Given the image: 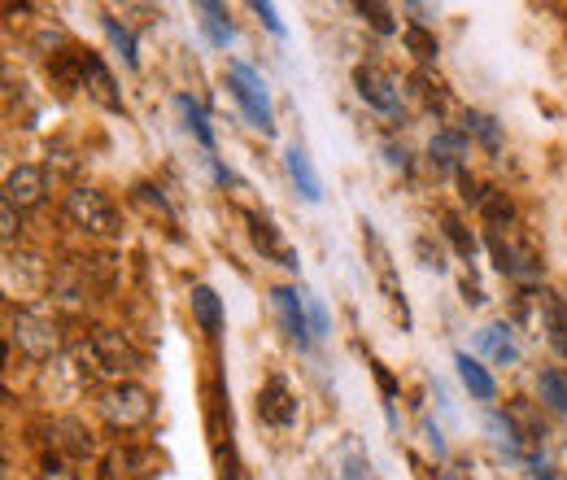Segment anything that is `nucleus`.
<instances>
[{
  "label": "nucleus",
  "mask_w": 567,
  "mask_h": 480,
  "mask_svg": "<svg viewBox=\"0 0 567 480\" xmlns=\"http://www.w3.org/2000/svg\"><path fill=\"white\" fill-rule=\"evenodd\" d=\"M153 393L144 389V384H114V389H105L101 398H96V411H101V419L110 428H123V432H131V428H144L153 419Z\"/></svg>",
  "instance_id": "nucleus-1"
},
{
  "label": "nucleus",
  "mask_w": 567,
  "mask_h": 480,
  "mask_svg": "<svg viewBox=\"0 0 567 480\" xmlns=\"http://www.w3.org/2000/svg\"><path fill=\"white\" fill-rule=\"evenodd\" d=\"M227 88H232V96L240 101V110H245L249 123L258 127L262 136H275V114H271L267 79H262L249 62H232V70H227Z\"/></svg>",
  "instance_id": "nucleus-2"
},
{
  "label": "nucleus",
  "mask_w": 567,
  "mask_h": 480,
  "mask_svg": "<svg viewBox=\"0 0 567 480\" xmlns=\"http://www.w3.org/2000/svg\"><path fill=\"white\" fill-rule=\"evenodd\" d=\"M9 336L18 341V350L27 358H53L57 350H62V328H57V319L48 315V310H31L22 306L14 319H9Z\"/></svg>",
  "instance_id": "nucleus-3"
},
{
  "label": "nucleus",
  "mask_w": 567,
  "mask_h": 480,
  "mask_svg": "<svg viewBox=\"0 0 567 480\" xmlns=\"http://www.w3.org/2000/svg\"><path fill=\"white\" fill-rule=\"evenodd\" d=\"M83 354H88V363L96 376H131V371L140 367V354H136V345L127 341L123 332H114V328H96L88 336V345H83Z\"/></svg>",
  "instance_id": "nucleus-4"
},
{
  "label": "nucleus",
  "mask_w": 567,
  "mask_h": 480,
  "mask_svg": "<svg viewBox=\"0 0 567 480\" xmlns=\"http://www.w3.org/2000/svg\"><path fill=\"white\" fill-rule=\"evenodd\" d=\"M66 214H70V223H79L83 232H92V236H118V232H123V223H118V210H114L96 188H75V192H66Z\"/></svg>",
  "instance_id": "nucleus-5"
},
{
  "label": "nucleus",
  "mask_w": 567,
  "mask_h": 480,
  "mask_svg": "<svg viewBox=\"0 0 567 480\" xmlns=\"http://www.w3.org/2000/svg\"><path fill=\"white\" fill-rule=\"evenodd\" d=\"M258 419L267 428H293L297 424V393L288 389L284 376H271L258 389Z\"/></svg>",
  "instance_id": "nucleus-6"
},
{
  "label": "nucleus",
  "mask_w": 567,
  "mask_h": 480,
  "mask_svg": "<svg viewBox=\"0 0 567 480\" xmlns=\"http://www.w3.org/2000/svg\"><path fill=\"white\" fill-rule=\"evenodd\" d=\"M162 454L158 450H144V446H127L114 450L105 459V480H144V476H158L162 472Z\"/></svg>",
  "instance_id": "nucleus-7"
},
{
  "label": "nucleus",
  "mask_w": 567,
  "mask_h": 480,
  "mask_svg": "<svg viewBox=\"0 0 567 480\" xmlns=\"http://www.w3.org/2000/svg\"><path fill=\"white\" fill-rule=\"evenodd\" d=\"M271 302L275 310H280V319H284V332L297 341V350H310V341H315V332H310V315H306V302L297 297V288H271Z\"/></svg>",
  "instance_id": "nucleus-8"
},
{
  "label": "nucleus",
  "mask_w": 567,
  "mask_h": 480,
  "mask_svg": "<svg viewBox=\"0 0 567 480\" xmlns=\"http://www.w3.org/2000/svg\"><path fill=\"white\" fill-rule=\"evenodd\" d=\"M354 88H358V96H363L371 110H380V114H397V110H402V96H397L393 79L384 75V70H376V66H358L354 70Z\"/></svg>",
  "instance_id": "nucleus-9"
},
{
  "label": "nucleus",
  "mask_w": 567,
  "mask_h": 480,
  "mask_svg": "<svg viewBox=\"0 0 567 480\" xmlns=\"http://www.w3.org/2000/svg\"><path fill=\"white\" fill-rule=\"evenodd\" d=\"M44 192H48V175L40 171V166H31V162L14 166L9 179H5V201H9V206H18V210L40 206Z\"/></svg>",
  "instance_id": "nucleus-10"
},
{
  "label": "nucleus",
  "mask_w": 567,
  "mask_h": 480,
  "mask_svg": "<svg viewBox=\"0 0 567 480\" xmlns=\"http://www.w3.org/2000/svg\"><path fill=\"white\" fill-rule=\"evenodd\" d=\"M83 88H88V96L96 105H105L110 114H123V96H118V83L114 75L105 70V62L96 53H83Z\"/></svg>",
  "instance_id": "nucleus-11"
},
{
  "label": "nucleus",
  "mask_w": 567,
  "mask_h": 480,
  "mask_svg": "<svg viewBox=\"0 0 567 480\" xmlns=\"http://www.w3.org/2000/svg\"><path fill=\"white\" fill-rule=\"evenodd\" d=\"M284 166H288V175H293V184H297L301 197H306L310 206H319V201H323V179L315 171V162H310V153L301 149V144H288Z\"/></svg>",
  "instance_id": "nucleus-12"
},
{
  "label": "nucleus",
  "mask_w": 567,
  "mask_h": 480,
  "mask_svg": "<svg viewBox=\"0 0 567 480\" xmlns=\"http://www.w3.org/2000/svg\"><path fill=\"white\" fill-rule=\"evenodd\" d=\"M88 384H92V376L83 367L70 363V358H62V363H53V367L44 371V389L53 393L57 402H70L79 389H88Z\"/></svg>",
  "instance_id": "nucleus-13"
},
{
  "label": "nucleus",
  "mask_w": 567,
  "mask_h": 480,
  "mask_svg": "<svg viewBox=\"0 0 567 480\" xmlns=\"http://www.w3.org/2000/svg\"><path fill=\"white\" fill-rule=\"evenodd\" d=\"M476 345L498 367H515V363H520V345H515V336H511V323H489V328H480Z\"/></svg>",
  "instance_id": "nucleus-14"
},
{
  "label": "nucleus",
  "mask_w": 567,
  "mask_h": 480,
  "mask_svg": "<svg viewBox=\"0 0 567 480\" xmlns=\"http://www.w3.org/2000/svg\"><path fill=\"white\" fill-rule=\"evenodd\" d=\"M454 367H458V380H463V389L472 393V398H480V402L498 398V380H493L472 354H454Z\"/></svg>",
  "instance_id": "nucleus-15"
},
{
  "label": "nucleus",
  "mask_w": 567,
  "mask_h": 480,
  "mask_svg": "<svg viewBox=\"0 0 567 480\" xmlns=\"http://www.w3.org/2000/svg\"><path fill=\"white\" fill-rule=\"evenodd\" d=\"M197 14H201V35H205V40H210L214 48H227V44L236 40V27H232V18H227V5L201 0Z\"/></svg>",
  "instance_id": "nucleus-16"
},
{
  "label": "nucleus",
  "mask_w": 567,
  "mask_h": 480,
  "mask_svg": "<svg viewBox=\"0 0 567 480\" xmlns=\"http://www.w3.org/2000/svg\"><path fill=\"white\" fill-rule=\"evenodd\" d=\"M249 227H253V245H258L267 258H280V267H288V271H297V267H301L297 254L284 245L280 232H275V227H271L267 219H258V214H249Z\"/></svg>",
  "instance_id": "nucleus-17"
},
{
  "label": "nucleus",
  "mask_w": 567,
  "mask_h": 480,
  "mask_svg": "<svg viewBox=\"0 0 567 480\" xmlns=\"http://www.w3.org/2000/svg\"><path fill=\"white\" fill-rule=\"evenodd\" d=\"M192 315H197L201 332H210V336L223 332V302H219V293H214L210 284H197V288H192Z\"/></svg>",
  "instance_id": "nucleus-18"
},
{
  "label": "nucleus",
  "mask_w": 567,
  "mask_h": 480,
  "mask_svg": "<svg viewBox=\"0 0 567 480\" xmlns=\"http://www.w3.org/2000/svg\"><path fill=\"white\" fill-rule=\"evenodd\" d=\"M53 432H57V450H66L70 459H92V437L79 419H62V424H53Z\"/></svg>",
  "instance_id": "nucleus-19"
},
{
  "label": "nucleus",
  "mask_w": 567,
  "mask_h": 480,
  "mask_svg": "<svg viewBox=\"0 0 567 480\" xmlns=\"http://www.w3.org/2000/svg\"><path fill=\"white\" fill-rule=\"evenodd\" d=\"M175 110L184 114V127L201 140V149H205V153H214V127H210V118H205L201 105L192 101V96H175Z\"/></svg>",
  "instance_id": "nucleus-20"
},
{
  "label": "nucleus",
  "mask_w": 567,
  "mask_h": 480,
  "mask_svg": "<svg viewBox=\"0 0 567 480\" xmlns=\"http://www.w3.org/2000/svg\"><path fill=\"white\" fill-rule=\"evenodd\" d=\"M428 153H432V162H437V166H454V171H463L458 158L467 153V136H463V131H437L432 144H428Z\"/></svg>",
  "instance_id": "nucleus-21"
},
{
  "label": "nucleus",
  "mask_w": 567,
  "mask_h": 480,
  "mask_svg": "<svg viewBox=\"0 0 567 480\" xmlns=\"http://www.w3.org/2000/svg\"><path fill=\"white\" fill-rule=\"evenodd\" d=\"M476 206H480V214H485V223L493 227V232H502V227L515 219L511 201H506V192H498V188H485V192H480Z\"/></svg>",
  "instance_id": "nucleus-22"
},
{
  "label": "nucleus",
  "mask_w": 567,
  "mask_h": 480,
  "mask_svg": "<svg viewBox=\"0 0 567 480\" xmlns=\"http://www.w3.org/2000/svg\"><path fill=\"white\" fill-rule=\"evenodd\" d=\"M101 27H105V35H110V44L123 53V62L131 66V70H140V53H136V35H131L123 22H118L114 14H101Z\"/></svg>",
  "instance_id": "nucleus-23"
},
{
  "label": "nucleus",
  "mask_w": 567,
  "mask_h": 480,
  "mask_svg": "<svg viewBox=\"0 0 567 480\" xmlns=\"http://www.w3.org/2000/svg\"><path fill=\"white\" fill-rule=\"evenodd\" d=\"M537 389H541V402H550L559 415H567V376L559 367H546L537 376Z\"/></svg>",
  "instance_id": "nucleus-24"
},
{
  "label": "nucleus",
  "mask_w": 567,
  "mask_h": 480,
  "mask_svg": "<svg viewBox=\"0 0 567 480\" xmlns=\"http://www.w3.org/2000/svg\"><path fill=\"white\" fill-rule=\"evenodd\" d=\"M341 480H376V467H371L358 441H345V450H341Z\"/></svg>",
  "instance_id": "nucleus-25"
},
{
  "label": "nucleus",
  "mask_w": 567,
  "mask_h": 480,
  "mask_svg": "<svg viewBox=\"0 0 567 480\" xmlns=\"http://www.w3.org/2000/svg\"><path fill=\"white\" fill-rule=\"evenodd\" d=\"M489 432H493V441L511 454V459H520V450H524V437H520V428H515V419H506V415H489Z\"/></svg>",
  "instance_id": "nucleus-26"
},
{
  "label": "nucleus",
  "mask_w": 567,
  "mask_h": 480,
  "mask_svg": "<svg viewBox=\"0 0 567 480\" xmlns=\"http://www.w3.org/2000/svg\"><path fill=\"white\" fill-rule=\"evenodd\" d=\"M406 48L419 57V62H437V53H441L437 35H432L428 27H406Z\"/></svg>",
  "instance_id": "nucleus-27"
},
{
  "label": "nucleus",
  "mask_w": 567,
  "mask_h": 480,
  "mask_svg": "<svg viewBox=\"0 0 567 480\" xmlns=\"http://www.w3.org/2000/svg\"><path fill=\"white\" fill-rule=\"evenodd\" d=\"M441 223H445V236L454 240V249H458V254H463V258H476V240H472V232H467L463 223H458V214H445Z\"/></svg>",
  "instance_id": "nucleus-28"
},
{
  "label": "nucleus",
  "mask_w": 567,
  "mask_h": 480,
  "mask_svg": "<svg viewBox=\"0 0 567 480\" xmlns=\"http://www.w3.org/2000/svg\"><path fill=\"white\" fill-rule=\"evenodd\" d=\"M467 131H476V136L485 140V149H489V153H498V149H502V140H498V123H493L489 114H467Z\"/></svg>",
  "instance_id": "nucleus-29"
},
{
  "label": "nucleus",
  "mask_w": 567,
  "mask_h": 480,
  "mask_svg": "<svg viewBox=\"0 0 567 480\" xmlns=\"http://www.w3.org/2000/svg\"><path fill=\"white\" fill-rule=\"evenodd\" d=\"M358 14H363L371 27H376L380 35H393L397 31V22H393V14H389V5H376V0H363V5H358Z\"/></svg>",
  "instance_id": "nucleus-30"
},
{
  "label": "nucleus",
  "mask_w": 567,
  "mask_h": 480,
  "mask_svg": "<svg viewBox=\"0 0 567 480\" xmlns=\"http://www.w3.org/2000/svg\"><path fill=\"white\" fill-rule=\"evenodd\" d=\"M306 315H310V332H315V341H323V336L332 332V319H328V310H323L319 297H306Z\"/></svg>",
  "instance_id": "nucleus-31"
},
{
  "label": "nucleus",
  "mask_w": 567,
  "mask_h": 480,
  "mask_svg": "<svg viewBox=\"0 0 567 480\" xmlns=\"http://www.w3.org/2000/svg\"><path fill=\"white\" fill-rule=\"evenodd\" d=\"M249 9H253V14H258L262 22H267V27H271L275 35H280V40H284V35H288V31H284V22H280V14H275V5H267V0H253Z\"/></svg>",
  "instance_id": "nucleus-32"
},
{
  "label": "nucleus",
  "mask_w": 567,
  "mask_h": 480,
  "mask_svg": "<svg viewBox=\"0 0 567 480\" xmlns=\"http://www.w3.org/2000/svg\"><path fill=\"white\" fill-rule=\"evenodd\" d=\"M35 480H79V476H75V472H70V467H66V463H48V467H44V472H40V476H35Z\"/></svg>",
  "instance_id": "nucleus-33"
},
{
  "label": "nucleus",
  "mask_w": 567,
  "mask_h": 480,
  "mask_svg": "<svg viewBox=\"0 0 567 480\" xmlns=\"http://www.w3.org/2000/svg\"><path fill=\"white\" fill-rule=\"evenodd\" d=\"M0 232H5V240H14V232H18V219H14V206H9V201H0Z\"/></svg>",
  "instance_id": "nucleus-34"
},
{
  "label": "nucleus",
  "mask_w": 567,
  "mask_h": 480,
  "mask_svg": "<svg viewBox=\"0 0 567 480\" xmlns=\"http://www.w3.org/2000/svg\"><path fill=\"white\" fill-rule=\"evenodd\" d=\"M384 153H389V162H393V166H402V171H406V153H397L393 144H389V149H384Z\"/></svg>",
  "instance_id": "nucleus-35"
}]
</instances>
